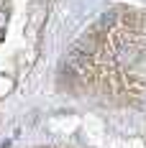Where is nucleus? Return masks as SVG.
I'll return each mask as SVG.
<instances>
[{"label":"nucleus","mask_w":146,"mask_h":148,"mask_svg":"<svg viewBox=\"0 0 146 148\" xmlns=\"http://www.w3.org/2000/svg\"><path fill=\"white\" fill-rule=\"evenodd\" d=\"M116 18H118L116 10H108V13H102V18H100V28H110V26L116 23Z\"/></svg>","instance_id":"obj_1"}]
</instances>
